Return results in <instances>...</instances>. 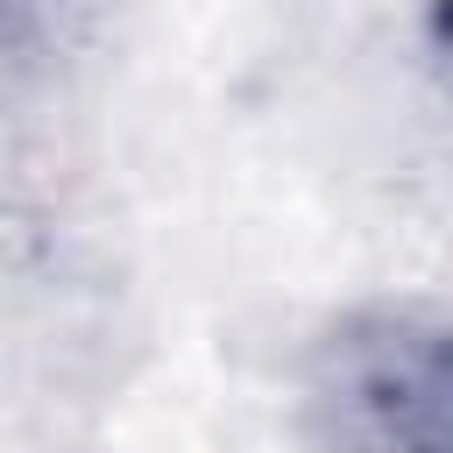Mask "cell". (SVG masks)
I'll use <instances>...</instances> for the list:
<instances>
[{"label":"cell","mask_w":453,"mask_h":453,"mask_svg":"<svg viewBox=\"0 0 453 453\" xmlns=\"http://www.w3.org/2000/svg\"><path fill=\"white\" fill-rule=\"evenodd\" d=\"M446 333L418 311H368L319 361V403L354 453H446Z\"/></svg>","instance_id":"cell-1"}]
</instances>
